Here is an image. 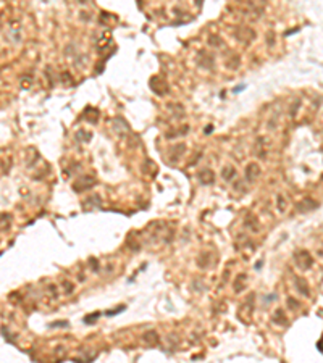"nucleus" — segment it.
I'll return each instance as SVG.
<instances>
[]
</instances>
